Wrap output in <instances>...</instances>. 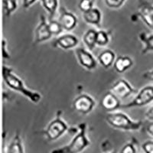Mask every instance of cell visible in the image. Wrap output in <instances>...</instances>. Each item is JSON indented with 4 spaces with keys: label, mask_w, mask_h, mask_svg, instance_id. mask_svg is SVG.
<instances>
[{
    "label": "cell",
    "mask_w": 153,
    "mask_h": 153,
    "mask_svg": "<svg viewBox=\"0 0 153 153\" xmlns=\"http://www.w3.org/2000/svg\"><path fill=\"white\" fill-rule=\"evenodd\" d=\"M2 76H3L5 83L10 88L22 94L26 97H28L31 102L38 103V101L41 100L42 97H41L40 94L28 90L26 87H25L21 79H19L16 75L13 74L12 69L6 68V67H3V68H2Z\"/></svg>",
    "instance_id": "obj_1"
},
{
    "label": "cell",
    "mask_w": 153,
    "mask_h": 153,
    "mask_svg": "<svg viewBox=\"0 0 153 153\" xmlns=\"http://www.w3.org/2000/svg\"><path fill=\"white\" fill-rule=\"evenodd\" d=\"M106 120L111 126L123 130H138L142 126L141 121L134 122L122 113H109L106 115Z\"/></svg>",
    "instance_id": "obj_2"
},
{
    "label": "cell",
    "mask_w": 153,
    "mask_h": 153,
    "mask_svg": "<svg viewBox=\"0 0 153 153\" xmlns=\"http://www.w3.org/2000/svg\"><path fill=\"white\" fill-rule=\"evenodd\" d=\"M80 132L73 139V141L68 146L55 149L53 152L65 153H77L83 151L87 146L90 145V142L86 137V123H81L79 125Z\"/></svg>",
    "instance_id": "obj_3"
},
{
    "label": "cell",
    "mask_w": 153,
    "mask_h": 153,
    "mask_svg": "<svg viewBox=\"0 0 153 153\" xmlns=\"http://www.w3.org/2000/svg\"><path fill=\"white\" fill-rule=\"evenodd\" d=\"M153 101V86H148L139 91L136 97L130 103L123 105V108H131L134 106H143Z\"/></svg>",
    "instance_id": "obj_4"
},
{
    "label": "cell",
    "mask_w": 153,
    "mask_h": 153,
    "mask_svg": "<svg viewBox=\"0 0 153 153\" xmlns=\"http://www.w3.org/2000/svg\"><path fill=\"white\" fill-rule=\"evenodd\" d=\"M68 129V126L64 121L60 118H57L49 124L47 129L45 131V134L50 141H54L61 136L64 132Z\"/></svg>",
    "instance_id": "obj_5"
},
{
    "label": "cell",
    "mask_w": 153,
    "mask_h": 153,
    "mask_svg": "<svg viewBox=\"0 0 153 153\" xmlns=\"http://www.w3.org/2000/svg\"><path fill=\"white\" fill-rule=\"evenodd\" d=\"M110 92L113 93L118 98L124 99L128 97L131 94H134L136 91L125 80H120L112 86L110 88Z\"/></svg>",
    "instance_id": "obj_6"
},
{
    "label": "cell",
    "mask_w": 153,
    "mask_h": 153,
    "mask_svg": "<svg viewBox=\"0 0 153 153\" xmlns=\"http://www.w3.org/2000/svg\"><path fill=\"white\" fill-rule=\"evenodd\" d=\"M94 105H95V103L94 100L86 94L79 96L78 97L76 98L74 101V110L84 114L90 113L93 110Z\"/></svg>",
    "instance_id": "obj_7"
},
{
    "label": "cell",
    "mask_w": 153,
    "mask_h": 153,
    "mask_svg": "<svg viewBox=\"0 0 153 153\" xmlns=\"http://www.w3.org/2000/svg\"><path fill=\"white\" fill-rule=\"evenodd\" d=\"M138 16L141 17L149 28H153V5L146 1H143L139 5Z\"/></svg>",
    "instance_id": "obj_8"
},
{
    "label": "cell",
    "mask_w": 153,
    "mask_h": 153,
    "mask_svg": "<svg viewBox=\"0 0 153 153\" xmlns=\"http://www.w3.org/2000/svg\"><path fill=\"white\" fill-rule=\"evenodd\" d=\"M76 54L77 59H78L79 63L80 65L87 69L92 70L94 69L97 66V63H96L95 59L94 58L91 53H89L88 51L84 48H77L76 50Z\"/></svg>",
    "instance_id": "obj_9"
},
{
    "label": "cell",
    "mask_w": 153,
    "mask_h": 153,
    "mask_svg": "<svg viewBox=\"0 0 153 153\" xmlns=\"http://www.w3.org/2000/svg\"><path fill=\"white\" fill-rule=\"evenodd\" d=\"M52 34L51 33L48 28V24H47L45 18L44 16H41V22L35 31V43H41L42 42L48 40L51 37Z\"/></svg>",
    "instance_id": "obj_10"
},
{
    "label": "cell",
    "mask_w": 153,
    "mask_h": 153,
    "mask_svg": "<svg viewBox=\"0 0 153 153\" xmlns=\"http://www.w3.org/2000/svg\"><path fill=\"white\" fill-rule=\"evenodd\" d=\"M100 104L103 109L107 111H113L120 107L119 98L111 92H108L103 96L100 101Z\"/></svg>",
    "instance_id": "obj_11"
},
{
    "label": "cell",
    "mask_w": 153,
    "mask_h": 153,
    "mask_svg": "<svg viewBox=\"0 0 153 153\" xmlns=\"http://www.w3.org/2000/svg\"><path fill=\"white\" fill-rule=\"evenodd\" d=\"M78 39L72 35H65L58 38L54 42V47H59L63 49H70L76 47Z\"/></svg>",
    "instance_id": "obj_12"
},
{
    "label": "cell",
    "mask_w": 153,
    "mask_h": 153,
    "mask_svg": "<svg viewBox=\"0 0 153 153\" xmlns=\"http://www.w3.org/2000/svg\"><path fill=\"white\" fill-rule=\"evenodd\" d=\"M59 22L62 26L63 29L66 30V31H71L75 28L76 23H77V20L72 13L67 12L65 9H62Z\"/></svg>",
    "instance_id": "obj_13"
},
{
    "label": "cell",
    "mask_w": 153,
    "mask_h": 153,
    "mask_svg": "<svg viewBox=\"0 0 153 153\" xmlns=\"http://www.w3.org/2000/svg\"><path fill=\"white\" fill-rule=\"evenodd\" d=\"M83 18L84 21L89 24L99 25L101 20V13L99 9L92 8L91 10L83 12Z\"/></svg>",
    "instance_id": "obj_14"
},
{
    "label": "cell",
    "mask_w": 153,
    "mask_h": 153,
    "mask_svg": "<svg viewBox=\"0 0 153 153\" xmlns=\"http://www.w3.org/2000/svg\"><path fill=\"white\" fill-rule=\"evenodd\" d=\"M132 65V61L129 57H119L114 62V68L118 73H123Z\"/></svg>",
    "instance_id": "obj_15"
},
{
    "label": "cell",
    "mask_w": 153,
    "mask_h": 153,
    "mask_svg": "<svg viewBox=\"0 0 153 153\" xmlns=\"http://www.w3.org/2000/svg\"><path fill=\"white\" fill-rule=\"evenodd\" d=\"M98 59L102 66L104 67L105 68H108L113 64L115 60V54L112 51H104L100 54Z\"/></svg>",
    "instance_id": "obj_16"
},
{
    "label": "cell",
    "mask_w": 153,
    "mask_h": 153,
    "mask_svg": "<svg viewBox=\"0 0 153 153\" xmlns=\"http://www.w3.org/2000/svg\"><path fill=\"white\" fill-rule=\"evenodd\" d=\"M96 38H97V31L94 29H90L85 33L84 35V42L88 48L89 50L92 51L94 48L95 45H97L96 42Z\"/></svg>",
    "instance_id": "obj_17"
},
{
    "label": "cell",
    "mask_w": 153,
    "mask_h": 153,
    "mask_svg": "<svg viewBox=\"0 0 153 153\" xmlns=\"http://www.w3.org/2000/svg\"><path fill=\"white\" fill-rule=\"evenodd\" d=\"M44 9L48 11L49 13V18L51 20L55 15L57 11V6H58V0H41Z\"/></svg>",
    "instance_id": "obj_18"
},
{
    "label": "cell",
    "mask_w": 153,
    "mask_h": 153,
    "mask_svg": "<svg viewBox=\"0 0 153 153\" xmlns=\"http://www.w3.org/2000/svg\"><path fill=\"white\" fill-rule=\"evenodd\" d=\"M8 153H22V144L21 139L19 136V132H17L15 136L14 139L8 147Z\"/></svg>",
    "instance_id": "obj_19"
},
{
    "label": "cell",
    "mask_w": 153,
    "mask_h": 153,
    "mask_svg": "<svg viewBox=\"0 0 153 153\" xmlns=\"http://www.w3.org/2000/svg\"><path fill=\"white\" fill-rule=\"evenodd\" d=\"M17 9V0H3V11L7 17Z\"/></svg>",
    "instance_id": "obj_20"
},
{
    "label": "cell",
    "mask_w": 153,
    "mask_h": 153,
    "mask_svg": "<svg viewBox=\"0 0 153 153\" xmlns=\"http://www.w3.org/2000/svg\"><path fill=\"white\" fill-rule=\"evenodd\" d=\"M97 45L100 46H104L109 42V36L104 31H97V38H96Z\"/></svg>",
    "instance_id": "obj_21"
},
{
    "label": "cell",
    "mask_w": 153,
    "mask_h": 153,
    "mask_svg": "<svg viewBox=\"0 0 153 153\" xmlns=\"http://www.w3.org/2000/svg\"><path fill=\"white\" fill-rule=\"evenodd\" d=\"M140 38L146 45L143 53L145 54V53H146L147 51H153V35H149L148 37H146L144 35H142Z\"/></svg>",
    "instance_id": "obj_22"
},
{
    "label": "cell",
    "mask_w": 153,
    "mask_h": 153,
    "mask_svg": "<svg viewBox=\"0 0 153 153\" xmlns=\"http://www.w3.org/2000/svg\"><path fill=\"white\" fill-rule=\"evenodd\" d=\"M48 28L50 30L51 33L52 35H58L62 31L63 28L61 25L60 22L56 21H51V20L50 22L48 24Z\"/></svg>",
    "instance_id": "obj_23"
},
{
    "label": "cell",
    "mask_w": 153,
    "mask_h": 153,
    "mask_svg": "<svg viewBox=\"0 0 153 153\" xmlns=\"http://www.w3.org/2000/svg\"><path fill=\"white\" fill-rule=\"evenodd\" d=\"M126 0H104L106 6L111 9H118L123 5Z\"/></svg>",
    "instance_id": "obj_24"
},
{
    "label": "cell",
    "mask_w": 153,
    "mask_h": 153,
    "mask_svg": "<svg viewBox=\"0 0 153 153\" xmlns=\"http://www.w3.org/2000/svg\"><path fill=\"white\" fill-rule=\"evenodd\" d=\"M79 8L83 12L91 10L93 8L92 0H80L79 2Z\"/></svg>",
    "instance_id": "obj_25"
},
{
    "label": "cell",
    "mask_w": 153,
    "mask_h": 153,
    "mask_svg": "<svg viewBox=\"0 0 153 153\" xmlns=\"http://www.w3.org/2000/svg\"><path fill=\"white\" fill-rule=\"evenodd\" d=\"M143 149L146 153H153V142L148 141L146 142L143 145Z\"/></svg>",
    "instance_id": "obj_26"
},
{
    "label": "cell",
    "mask_w": 153,
    "mask_h": 153,
    "mask_svg": "<svg viewBox=\"0 0 153 153\" xmlns=\"http://www.w3.org/2000/svg\"><path fill=\"white\" fill-rule=\"evenodd\" d=\"M122 153H135L136 149L132 144H127L124 146L123 149L121 150Z\"/></svg>",
    "instance_id": "obj_27"
},
{
    "label": "cell",
    "mask_w": 153,
    "mask_h": 153,
    "mask_svg": "<svg viewBox=\"0 0 153 153\" xmlns=\"http://www.w3.org/2000/svg\"><path fill=\"white\" fill-rule=\"evenodd\" d=\"M145 117L149 122H153V106L150 107L145 113Z\"/></svg>",
    "instance_id": "obj_28"
},
{
    "label": "cell",
    "mask_w": 153,
    "mask_h": 153,
    "mask_svg": "<svg viewBox=\"0 0 153 153\" xmlns=\"http://www.w3.org/2000/svg\"><path fill=\"white\" fill-rule=\"evenodd\" d=\"M37 0H23V7L25 9H28L31 5H33Z\"/></svg>",
    "instance_id": "obj_29"
},
{
    "label": "cell",
    "mask_w": 153,
    "mask_h": 153,
    "mask_svg": "<svg viewBox=\"0 0 153 153\" xmlns=\"http://www.w3.org/2000/svg\"><path fill=\"white\" fill-rule=\"evenodd\" d=\"M143 76H144L145 78L148 79V80H152L153 81V69L152 70V71H150L145 73Z\"/></svg>",
    "instance_id": "obj_30"
},
{
    "label": "cell",
    "mask_w": 153,
    "mask_h": 153,
    "mask_svg": "<svg viewBox=\"0 0 153 153\" xmlns=\"http://www.w3.org/2000/svg\"><path fill=\"white\" fill-rule=\"evenodd\" d=\"M146 130H147V132L149 134L150 136L153 137V122H150V123L149 124L147 128H146Z\"/></svg>",
    "instance_id": "obj_31"
}]
</instances>
